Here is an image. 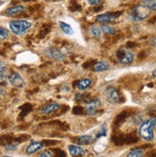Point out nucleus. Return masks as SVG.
I'll use <instances>...</instances> for the list:
<instances>
[{
  "label": "nucleus",
  "mask_w": 156,
  "mask_h": 157,
  "mask_svg": "<svg viewBox=\"0 0 156 157\" xmlns=\"http://www.w3.org/2000/svg\"><path fill=\"white\" fill-rule=\"evenodd\" d=\"M155 124H156L155 118L146 121L141 124V127L139 128V135L144 140L147 141V142H151L154 137L153 132L155 129Z\"/></svg>",
  "instance_id": "nucleus-1"
},
{
  "label": "nucleus",
  "mask_w": 156,
  "mask_h": 157,
  "mask_svg": "<svg viewBox=\"0 0 156 157\" xmlns=\"http://www.w3.org/2000/svg\"><path fill=\"white\" fill-rule=\"evenodd\" d=\"M11 31L18 36H21L30 29L31 22L27 20H13L9 23Z\"/></svg>",
  "instance_id": "nucleus-2"
},
{
  "label": "nucleus",
  "mask_w": 156,
  "mask_h": 157,
  "mask_svg": "<svg viewBox=\"0 0 156 157\" xmlns=\"http://www.w3.org/2000/svg\"><path fill=\"white\" fill-rule=\"evenodd\" d=\"M150 10L147 8L146 5H138L134 8L133 10V13H132V14H133V17L135 19L137 20H142V19H145L150 14Z\"/></svg>",
  "instance_id": "nucleus-3"
},
{
  "label": "nucleus",
  "mask_w": 156,
  "mask_h": 157,
  "mask_svg": "<svg viewBox=\"0 0 156 157\" xmlns=\"http://www.w3.org/2000/svg\"><path fill=\"white\" fill-rule=\"evenodd\" d=\"M117 58L121 64H129L134 60V55L124 49H121L117 52Z\"/></svg>",
  "instance_id": "nucleus-4"
},
{
  "label": "nucleus",
  "mask_w": 156,
  "mask_h": 157,
  "mask_svg": "<svg viewBox=\"0 0 156 157\" xmlns=\"http://www.w3.org/2000/svg\"><path fill=\"white\" fill-rule=\"evenodd\" d=\"M105 95L107 97V100L110 101L111 104H118L121 101V95L116 88L113 86H108L105 89Z\"/></svg>",
  "instance_id": "nucleus-5"
},
{
  "label": "nucleus",
  "mask_w": 156,
  "mask_h": 157,
  "mask_svg": "<svg viewBox=\"0 0 156 157\" xmlns=\"http://www.w3.org/2000/svg\"><path fill=\"white\" fill-rule=\"evenodd\" d=\"M121 14V12L118 13H107L104 14H99L96 17V21L99 23H102V24H108V23L112 22L113 20L117 19L120 15Z\"/></svg>",
  "instance_id": "nucleus-6"
},
{
  "label": "nucleus",
  "mask_w": 156,
  "mask_h": 157,
  "mask_svg": "<svg viewBox=\"0 0 156 157\" xmlns=\"http://www.w3.org/2000/svg\"><path fill=\"white\" fill-rule=\"evenodd\" d=\"M101 103L99 100H92V101H90L89 103L86 104V106H85V110L87 112L88 115L90 116H93L97 113V110L100 106Z\"/></svg>",
  "instance_id": "nucleus-7"
},
{
  "label": "nucleus",
  "mask_w": 156,
  "mask_h": 157,
  "mask_svg": "<svg viewBox=\"0 0 156 157\" xmlns=\"http://www.w3.org/2000/svg\"><path fill=\"white\" fill-rule=\"evenodd\" d=\"M9 81L12 85L15 87H22L24 85V81L18 73H13L9 76Z\"/></svg>",
  "instance_id": "nucleus-8"
},
{
  "label": "nucleus",
  "mask_w": 156,
  "mask_h": 157,
  "mask_svg": "<svg viewBox=\"0 0 156 157\" xmlns=\"http://www.w3.org/2000/svg\"><path fill=\"white\" fill-rule=\"evenodd\" d=\"M46 54L48 55V57L55 59V60H62L65 59V54L63 52H61L59 49L56 48H49L46 50Z\"/></svg>",
  "instance_id": "nucleus-9"
},
{
  "label": "nucleus",
  "mask_w": 156,
  "mask_h": 157,
  "mask_svg": "<svg viewBox=\"0 0 156 157\" xmlns=\"http://www.w3.org/2000/svg\"><path fill=\"white\" fill-rule=\"evenodd\" d=\"M59 108H60V105L59 104H57V103H52V104L44 105L42 108V111L41 112H42V114L48 115V114L54 113L55 111L59 110Z\"/></svg>",
  "instance_id": "nucleus-10"
},
{
  "label": "nucleus",
  "mask_w": 156,
  "mask_h": 157,
  "mask_svg": "<svg viewBox=\"0 0 156 157\" xmlns=\"http://www.w3.org/2000/svg\"><path fill=\"white\" fill-rule=\"evenodd\" d=\"M43 147V143H41V142H33V143H31L30 145L27 146L25 151H26L27 154H33V153L39 151L40 150H42Z\"/></svg>",
  "instance_id": "nucleus-11"
},
{
  "label": "nucleus",
  "mask_w": 156,
  "mask_h": 157,
  "mask_svg": "<svg viewBox=\"0 0 156 157\" xmlns=\"http://www.w3.org/2000/svg\"><path fill=\"white\" fill-rule=\"evenodd\" d=\"M25 11V7L22 6V5H17V6H14V7H11L9 9L6 10V13L9 14V15H12V17H14V15H18L21 13H23Z\"/></svg>",
  "instance_id": "nucleus-12"
},
{
  "label": "nucleus",
  "mask_w": 156,
  "mask_h": 157,
  "mask_svg": "<svg viewBox=\"0 0 156 157\" xmlns=\"http://www.w3.org/2000/svg\"><path fill=\"white\" fill-rule=\"evenodd\" d=\"M68 151L72 156H82L86 153L84 148H82L81 147H78V146H74V145L68 146Z\"/></svg>",
  "instance_id": "nucleus-13"
},
{
  "label": "nucleus",
  "mask_w": 156,
  "mask_h": 157,
  "mask_svg": "<svg viewBox=\"0 0 156 157\" xmlns=\"http://www.w3.org/2000/svg\"><path fill=\"white\" fill-rule=\"evenodd\" d=\"M75 141L78 145H90L95 141V138L92 135H82L77 137Z\"/></svg>",
  "instance_id": "nucleus-14"
},
{
  "label": "nucleus",
  "mask_w": 156,
  "mask_h": 157,
  "mask_svg": "<svg viewBox=\"0 0 156 157\" xmlns=\"http://www.w3.org/2000/svg\"><path fill=\"white\" fill-rule=\"evenodd\" d=\"M92 80H90V78H83V80H80L77 82L76 87L79 90H85V89H88L92 85Z\"/></svg>",
  "instance_id": "nucleus-15"
},
{
  "label": "nucleus",
  "mask_w": 156,
  "mask_h": 157,
  "mask_svg": "<svg viewBox=\"0 0 156 157\" xmlns=\"http://www.w3.org/2000/svg\"><path fill=\"white\" fill-rule=\"evenodd\" d=\"M109 68V65L106 63V62L104 61H98L96 62V63L93 65V71L96 72H103V71H106V70H108Z\"/></svg>",
  "instance_id": "nucleus-16"
},
{
  "label": "nucleus",
  "mask_w": 156,
  "mask_h": 157,
  "mask_svg": "<svg viewBox=\"0 0 156 157\" xmlns=\"http://www.w3.org/2000/svg\"><path fill=\"white\" fill-rule=\"evenodd\" d=\"M59 24H60V27H61L62 31H63V32H64L66 35L72 36V35L74 34L73 29L72 28L71 25L67 24V23H65V22H63V21H60V22H59Z\"/></svg>",
  "instance_id": "nucleus-17"
},
{
  "label": "nucleus",
  "mask_w": 156,
  "mask_h": 157,
  "mask_svg": "<svg viewBox=\"0 0 156 157\" xmlns=\"http://www.w3.org/2000/svg\"><path fill=\"white\" fill-rule=\"evenodd\" d=\"M100 29H101V32H103L107 35H115L116 34V30L113 27L109 26L107 24H103Z\"/></svg>",
  "instance_id": "nucleus-18"
},
{
  "label": "nucleus",
  "mask_w": 156,
  "mask_h": 157,
  "mask_svg": "<svg viewBox=\"0 0 156 157\" xmlns=\"http://www.w3.org/2000/svg\"><path fill=\"white\" fill-rule=\"evenodd\" d=\"M8 75V68L5 63L0 61V80H4Z\"/></svg>",
  "instance_id": "nucleus-19"
},
{
  "label": "nucleus",
  "mask_w": 156,
  "mask_h": 157,
  "mask_svg": "<svg viewBox=\"0 0 156 157\" xmlns=\"http://www.w3.org/2000/svg\"><path fill=\"white\" fill-rule=\"evenodd\" d=\"M143 155H144V151L142 148H134V150H132L128 153L129 157H141Z\"/></svg>",
  "instance_id": "nucleus-20"
},
{
  "label": "nucleus",
  "mask_w": 156,
  "mask_h": 157,
  "mask_svg": "<svg viewBox=\"0 0 156 157\" xmlns=\"http://www.w3.org/2000/svg\"><path fill=\"white\" fill-rule=\"evenodd\" d=\"M144 5H146L150 11H155L156 10L155 0H144Z\"/></svg>",
  "instance_id": "nucleus-21"
},
{
  "label": "nucleus",
  "mask_w": 156,
  "mask_h": 157,
  "mask_svg": "<svg viewBox=\"0 0 156 157\" xmlns=\"http://www.w3.org/2000/svg\"><path fill=\"white\" fill-rule=\"evenodd\" d=\"M91 33L96 38H99L101 36V29L97 26H92L91 28Z\"/></svg>",
  "instance_id": "nucleus-22"
},
{
  "label": "nucleus",
  "mask_w": 156,
  "mask_h": 157,
  "mask_svg": "<svg viewBox=\"0 0 156 157\" xmlns=\"http://www.w3.org/2000/svg\"><path fill=\"white\" fill-rule=\"evenodd\" d=\"M8 36H9V31L6 28L0 26V39H5Z\"/></svg>",
  "instance_id": "nucleus-23"
},
{
  "label": "nucleus",
  "mask_w": 156,
  "mask_h": 157,
  "mask_svg": "<svg viewBox=\"0 0 156 157\" xmlns=\"http://www.w3.org/2000/svg\"><path fill=\"white\" fill-rule=\"evenodd\" d=\"M102 136H106V125H105V127H103V128H101V130L96 134V139H98V138L102 137Z\"/></svg>",
  "instance_id": "nucleus-24"
},
{
  "label": "nucleus",
  "mask_w": 156,
  "mask_h": 157,
  "mask_svg": "<svg viewBox=\"0 0 156 157\" xmlns=\"http://www.w3.org/2000/svg\"><path fill=\"white\" fill-rule=\"evenodd\" d=\"M39 156H40V157H51L52 156V153L49 151H45L42 152Z\"/></svg>",
  "instance_id": "nucleus-25"
},
{
  "label": "nucleus",
  "mask_w": 156,
  "mask_h": 157,
  "mask_svg": "<svg viewBox=\"0 0 156 157\" xmlns=\"http://www.w3.org/2000/svg\"><path fill=\"white\" fill-rule=\"evenodd\" d=\"M88 2H89L91 5H92V6H97V5L100 4L101 0H88Z\"/></svg>",
  "instance_id": "nucleus-26"
}]
</instances>
